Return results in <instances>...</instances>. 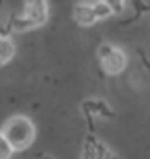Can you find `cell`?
I'll return each instance as SVG.
<instances>
[{
	"mask_svg": "<svg viewBox=\"0 0 150 159\" xmlns=\"http://www.w3.org/2000/svg\"><path fill=\"white\" fill-rule=\"evenodd\" d=\"M2 134L8 139L15 151H23L35 141V124L27 116H15L6 122Z\"/></svg>",
	"mask_w": 150,
	"mask_h": 159,
	"instance_id": "cell-1",
	"label": "cell"
},
{
	"mask_svg": "<svg viewBox=\"0 0 150 159\" xmlns=\"http://www.w3.org/2000/svg\"><path fill=\"white\" fill-rule=\"evenodd\" d=\"M99 54H101V66H103V70L107 75H119L127 64V58L123 54V50H119L115 46L105 43V46H101Z\"/></svg>",
	"mask_w": 150,
	"mask_h": 159,
	"instance_id": "cell-2",
	"label": "cell"
},
{
	"mask_svg": "<svg viewBox=\"0 0 150 159\" xmlns=\"http://www.w3.org/2000/svg\"><path fill=\"white\" fill-rule=\"evenodd\" d=\"M25 19H29L33 27H41L47 21V0H27L25 2Z\"/></svg>",
	"mask_w": 150,
	"mask_h": 159,
	"instance_id": "cell-3",
	"label": "cell"
},
{
	"mask_svg": "<svg viewBox=\"0 0 150 159\" xmlns=\"http://www.w3.org/2000/svg\"><path fill=\"white\" fill-rule=\"evenodd\" d=\"M74 19H76V23L82 25V27L95 25L97 23V15L92 11V4H78L74 8Z\"/></svg>",
	"mask_w": 150,
	"mask_h": 159,
	"instance_id": "cell-4",
	"label": "cell"
},
{
	"mask_svg": "<svg viewBox=\"0 0 150 159\" xmlns=\"http://www.w3.org/2000/svg\"><path fill=\"white\" fill-rule=\"evenodd\" d=\"M15 43H12V39H8V37H0V66L6 64V62H11L12 56H15Z\"/></svg>",
	"mask_w": 150,
	"mask_h": 159,
	"instance_id": "cell-5",
	"label": "cell"
},
{
	"mask_svg": "<svg viewBox=\"0 0 150 159\" xmlns=\"http://www.w3.org/2000/svg\"><path fill=\"white\" fill-rule=\"evenodd\" d=\"M84 110L87 112H92V114H101V116H107V118H111L113 116V112H111L109 107H107V103H105L103 99H91L84 103Z\"/></svg>",
	"mask_w": 150,
	"mask_h": 159,
	"instance_id": "cell-6",
	"label": "cell"
},
{
	"mask_svg": "<svg viewBox=\"0 0 150 159\" xmlns=\"http://www.w3.org/2000/svg\"><path fill=\"white\" fill-rule=\"evenodd\" d=\"M12 153H15L12 145L8 143V139H6V136L0 132V159H11Z\"/></svg>",
	"mask_w": 150,
	"mask_h": 159,
	"instance_id": "cell-7",
	"label": "cell"
},
{
	"mask_svg": "<svg viewBox=\"0 0 150 159\" xmlns=\"http://www.w3.org/2000/svg\"><path fill=\"white\" fill-rule=\"evenodd\" d=\"M92 11H95V15H97V21H101V19H107V17H111V15H113V11H111V8L105 4V2H101V0L92 4Z\"/></svg>",
	"mask_w": 150,
	"mask_h": 159,
	"instance_id": "cell-8",
	"label": "cell"
},
{
	"mask_svg": "<svg viewBox=\"0 0 150 159\" xmlns=\"http://www.w3.org/2000/svg\"><path fill=\"white\" fill-rule=\"evenodd\" d=\"M12 29H15V31H29V29H33V25H31V23H29V19H25V15H23V17L15 19V23H12Z\"/></svg>",
	"mask_w": 150,
	"mask_h": 159,
	"instance_id": "cell-9",
	"label": "cell"
},
{
	"mask_svg": "<svg viewBox=\"0 0 150 159\" xmlns=\"http://www.w3.org/2000/svg\"><path fill=\"white\" fill-rule=\"evenodd\" d=\"M101 2H105V4L109 6L113 12H119L123 11V6H126V0H101Z\"/></svg>",
	"mask_w": 150,
	"mask_h": 159,
	"instance_id": "cell-10",
	"label": "cell"
},
{
	"mask_svg": "<svg viewBox=\"0 0 150 159\" xmlns=\"http://www.w3.org/2000/svg\"><path fill=\"white\" fill-rule=\"evenodd\" d=\"M99 159H117V155L113 153V151H109V149L105 147L103 151H101V155H99Z\"/></svg>",
	"mask_w": 150,
	"mask_h": 159,
	"instance_id": "cell-11",
	"label": "cell"
}]
</instances>
